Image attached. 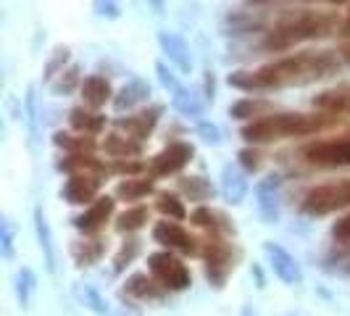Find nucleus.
<instances>
[{"label":"nucleus","instance_id":"29","mask_svg":"<svg viewBox=\"0 0 350 316\" xmlns=\"http://www.w3.org/2000/svg\"><path fill=\"white\" fill-rule=\"evenodd\" d=\"M69 124L74 132H85V135H100L105 127V116L88 111V108H71Z\"/></svg>","mask_w":350,"mask_h":316},{"label":"nucleus","instance_id":"4","mask_svg":"<svg viewBox=\"0 0 350 316\" xmlns=\"http://www.w3.org/2000/svg\"><path fill=\"white\" fill-rule=\"evenodd\" d=\"M200 259H203V266H206V280H208V285L216 287V290H221L227 285L229 274L237 266L240 250L232 246L224 235L208 232V237L203 240V248H200Z\"/></svg>","mask_w":350,"mask_h":316},{"label":"nucleus","instance_id":"51","mask_svg":"<svg viewBox=\"0 0 350 316\" xmlns=\"http://www.w3.org/2000/svg\"><path fill=\"white\" fill-rule=\"evenodd\" d=\"M342 58H348V61H350V51H345V53H342Z\"/></svg>","mask_w":350,"mask_h":316},{"label":"nucleus","instance_id":"16","mask_svg":"<svg viewBox=\"0 0 350 316\" xmlns=\"http://www.w3.org/2000/svg\"><path fill=\"white\" fill-rule=\"evenodd\" d=\"M35 235H37V246L42 250L45 269H48L51 274H55V272H58V250H55V243H53L51 222H48L42 206H35Z\"/></svg>","mask_w":350,"mask_h":316},{"label":"nucleus","instance_id":"5","mask_svg":"<svg viewBox=\"0 0 350 316\" xmlns=\"http://www.w3.org/2000/svg\"><path fill=\"white\" fill-rule=\"evenodd\" d=\"M350 206V179L316 185L300 198V213L306 216H329Z\"/></svg>","mask_w":350,"mask_h":316},{"label":"nucleus","instance_id":"7","mask_svg":"<svg viewBox=\"0 0 350 316\" xmlns=\"http://www.w3.org/2000/svg\"><path fill=\"white\" fill-rule=\"evenodd\" d=\"M300 158L319 169H342L350 166V135L332 137V140H316L300 148Z\"/></svg>","mask_w":350,"mask_h":316},{"label":"nucleus","instance_id":"48","mask_svg":"<svg viewBox=\"0 0 350 316\" xmlns=\"http://www.w3.org/2000/svg\"><path fill=\"white\" fill-rule=\"evenodd\" d=\"M253 274H256V282H258V287H266V280H263V274H261V269L258 266H253Z\"/></svg>","mask_w":350,"mask_h":316},{"label":"nucleus","instance_id":"27","mask_svg":"<svg viewBox=\"0 0 350 316\" xmlns=\"http://www.w3.org/2000/svg\"><path fill=\"white\" fill-rule=\"evenodd\" d=\"M314 105L332 116H350V92L348 90H329L314 98Z\"/></svg>","mask_w":350,"mask_h":316},{"label":"nucleus","instance_id":"8","mask_svg":"<svg viewBox=\"0 0 350 316\" xmlns=\"http://www.w3.org/2000/svg\"><path fill=\"white\" fill-rule=\"evenodd\" d=\"M150 235H153V240H156L158 246L169 248V250L185 253V256H200L203 240H198L195 235H190V232L182 227L179 222H174V219H163V222H156Z\"/></svg>","mask_w":350,"mask_h":316},{"label":"nucleus","instance_id":"25","mask_svg":"<svg viewBox=\"0 0 350 316\" xmlns=\"http://www.w3.org/2000/svg\"><path fill=\"white\" fill-rule=\"evenodd\" d=\"M69 253L71 259H74V263L79 269H85V266H92V263H98L103 259L105 243L100 237H95V240H77V243H71Z\"/></svg>","mask_w":350,"mask_h":316},{"label":"nucleus","instance_id":"6","mask_svg":"<svg viewBox=\"0 0 350 316\" xmlns=\"http://www.w3.org/2000/svg\"><path fill=\"white\" fill-rule=\"evenodd\" d=\"M148 272L156 277L169 293H182L193 285V274L190 269L182 263V259H176L174 250H158L148 256Z\"/></svg>","mask_w":350,"mask_h":316},{"label":"nucleus","instance_id":"37","mask_svg":"<svg viewBox=\"0 0 350 316\" xmlns=\"http://www.w3.org/2000/svg\"><path fill=\"white\" fill-rule=\"evenodd\" d=\"M24 122H27V129H29V145L35 148L37 137H40V108H37V95L35 88L27 90V98H24Z\"/></svg>","mask_w":350,"mask_h":316},{"label":"nucleus","instance_id":"45","mask_svg":"<svg viewBox=\"0 0 350 316\" xmlns=\"http://www.w3.org/2000/svg\"><path fill=\"white\" fill-rule=\"evenodd\" d=\"M198 135L203 137V142H208V145H219V142H221V129L211 122L198 124Z\"/></svg>","mask_w":350,"mask_h":316},{"label":"nucleus","instance_id":"42","mask_svg":"<svg viewBox=\"0 0 350 316\" xmlns=\"http://www.w3.org/2000/svg\"><path fill=\"white\" fill-rule=\"evenodd\" d=\"M237 161H240V166L245 169L247 174H253V172H258V169H261V153H258L256 148H245V150H240V153H237Z\"/></svg>","mask_w":350,"mask_h":316},{"label":"nucleus","instance_id":"26","mask_svg":"<svg viewBox=\"0 0 350 316\" xmlns=\"http://www.w3.org/2000/svg\"><path fill=\"white\" fill-rule=\"evenodd\" d=\"M53 142L66 153H92L98 148L95 135H85V132H55Z\"/></svg>","mask_w":350,"mask_h":316},{"label":"nucleus","instance_id":"32","mask_svg":"<svg viewBox=\"0 0 350 316\" xmlns=\"http://www.w3.org/2000/svg\"><path fill=\"white\" fill-rule=\"evenodd\" d=\"M271 105L266 103V101H258V98H243V101H237V103L229 108V116L232 119H240V122H245V119H261L266 116V111H269Z\"/></svg>","mask_w":350,"mask_h":316},{"label":"nucleus","instance_id":"41","mask_svg":"<svg viewBox=\"0 0 350 316\" xmlns=\"http://www.w3.org/2000/svg\"><path fill=\"white\" fill-rule=\"evenodd\" d=\"M66 61H69V51L66 48H58V51L53 53V58L48 61V66H45V82H53V77L64 71Z\"/></svg>","mask_w":350,"mask_h":316},{"label":"nucleus","instance_id":"3","mask_svg":"<svg viewBox=\"0 0 350 316\" xmlns=\"http://www.w3.org/2000/svg\"><path fill=\"white\" fill-rule=\"evenodd\" d=\"M340 21L337 14L329 11H300L293 16H284L280 24H274V29L266 35L263 48L271 53L290 51L293 45L306 42V40H321L337 32Z\"/></svg>","mask_w":350,"mask_h":316},{"label":"nucleus","instance_id":"15","mask_svg":"<svg viewBox=\"0 0 350 316\" xmlns=\"http://www.w3.org/2000/svg\"><path fill=\"white\" fill-rule=\"evenodd\" d=\"M166 295H169V290H166L153 274L148 277V274H142V272L132 274L122 287V298L142 300V303H161V300H166Z\"/></svg>","mask_w":350,"mask_h":316},{"label":"nucleus","instance_id":"30","mask_svg":"<svg viewBox=\"0 0 350 316\" xmlns=\"http://www.w3.org/2000/svg\"><path fill=\"white\" fill-rule=\"evenodd\" d=\"M14 290H16V300L24 311H29V303H32V295L37 290V277L29 266H21L14 277Z\"/></svg>","mask_w":350,"mask_h":316},{"label":"nucleus","instance_id":"22","mask_svg":"<svg viewBox=\"0 0 350 316\" xmlns=\"http://www.w3.org/2000/svg\"><path fill=\"white\" fill-rule=\"evenodd\" d=\"M79 92H82V101L85 105L90 108H103L108 101H111V82L100 77V74H90L82 79V85H79Z\"/></svg>","mask_w":350,"mask_h":316},{"label":"nucleus","instance_id":"10","mask_svg":"<svg viewBox=\"0 0 350 316\" xmlns=\"http://www.w3.org/2000/svg\"><path fill=\"white\" fill-rule=\"evenodd\" d=\"M256 209L263 224H277L282 216V176L266 174L256 182Z\"/></svg>","mask_w":350,"mask_h":316},{"label":"nucleus","instance_id":"46","mask_svg":"<svg viewBox=\"0 0 350 316\" xmlns=\"http://www.w3.org/2000/svg\"><path fill=\"white\" fill-rule=\"evenodd\" d=\"M332 235L337 243H350V213L348 216H342L337 224L332 227Z\"/></svg>","mask_w":350,"mask_h":316},{"label":"nucleus","instance_id":"49","mask_svg":"<svg viewBox=\"0 0 350 316\" xmlns=\"http://www.w3.org/2000/svg\"><path fill=\"white\" fill-rule=\"evenodd\" d=\"M148 3L153 5V11H156V14H161V11H163V0H148Z\"/></svg>","mask_w":350,"mask_h":316},{"label":"nucleus","instance_id":"14","mask_svg":"<svg viewBox=\"0 0 350 316\" xmlns=\"http://www.w3.org/2000/svg\"><path fill=\"white\" fill-rule=\"evenodd\" d=\"M161 114H163V105H150V108L137 111V114H132V116H126V119L119 116V119L113 122V127L122 129V132H126V137L145 142L150 135H153V129H156Z\"/></svg>","mask_w":350,"mask_h":316},{"label":"nucleus","instance_id":"28","mask_svg":"<svg viewBox=\"0 0 350 316\" xmlns=\"http://www.w3.org/2000/svg\"><path fill=\"white\" fill-rule=\"evenodd\" d=\"M179 193L185 195L187 200H195V203H206V200H213L216 195V187L211 185L206 176H182L176 182Z\"/></svg>","mask_w":350,"mask_h":316},{"label":"nucleus","instance_id":"18","mask_svg":"<svg viewBox=\"0 0 350 316\" xmlns=\"http://www.w3.org/2000/svg\"><path fill=\"white\" fill-rule=\"evenodd\" d=\"M55 169L64 174H82V172H92V174H111V166L95 158L92 153H69L66 158L55 161Z\"/></svg>","mask_w":350,"mask_h":316},{"label":"nucleus","instance_id":"35","mask_svg":"<svg viewBox=\"0 0 350 316\" xmlns=\"http://www.w3.org/2000/svg\"><path fill=\"white\" fill-rule=\"evenodd\" d=\"M156 209L166 216V219H174V222H185L187 219V209H185V200L176 193H158Z\"/></svg>","mask_w":350,"mask_h":316},{"label":"nucleus","instance_id":"40","mask_svg":"<svg viewBox=\"0 0 350 316\" xmlns=\"http://www.w3.org/2000/svg\"><path fill=\"white\" fill-rule=\"evenodd\" d=\"M77 85H82V79H79V66H71L69 71H61V79L53 85V90H55L58 95H69Z\"/></svg>","mask_w":350,"mask_h":316},{"label":"nucleus","instance_id":"21","mask_svg":"<svg viewBox=\"0 0 350 316\" xmlns=\"http://www.w3.org/2000/svg\"><path fill=\"white\" fill-rule=\"evenodd\" d=\"M150 98V85L145 79H129L116 95H113V111L116 114H124V111H132L140 103H145Z\"/></svg>","mask_w":350,"mask_h":316},{"label":"nucleus","instance_id":"24","mask_svg":"<svg viewBox=\"0 0 350 316\" xmlns=\"http://www.w3.org/2000/svg\"><path fill=\"white\" fill-rule=\"evenodd\" d=\"M100 148L105 150V156L111 158H140L142 156V142L124 137L119 132L105 135V140L100 142Z\"/></svg>","mask_w":350,"mask_h":316},{"label":"nucleus","instance_id":"1","mask_svg":"<svg viewBox=\"0 0 350 316\" xmlns=\"http://www.w3.org/2000/svg\"><path fill=\"white\" fill-rule=\"evenodd\" d=\"M342 66V53L332 51H306L295 55H284L280 61H271L258 71H234L229 74V85L243 92H261V90H282L293 85H311L319 79L332 77Z\"/></svg>","mask_w":350,"mask_h":316},{"label":"nucleus","instance_id":"44","mask_svg":"<svg viewBox=\"0 0 350 316\" xmlns=\"http://www.w3.org/2000/svg\"><path fill=\"white\" fill-rule=\"evenodd\" d=\"M95 11H98V16L119 18L122 16V3L119 0H95Z\"/></svg>","mask_w":350,"mask_h":316},{"label":"nucleus","instance_id":"17","mask_svg":"<svg viewBox=\"0 0 350 316\" xmlns=\"http://www.w3.org/2000/svg\"><path fill=\"white\" fill-rule=\"evenodd\" d=\"M247 190H250V185H247L245 169L237 166V163H227V166L221 169V195L227 198V203L240 206V203L245 200Z\"/></svg>","mask_w":350,"mask_h":316},{"label":"nucleus","instance_id":"36","mask_svg":"<svg viewBox=\"0 0 350 316\" xmlns=\"http://www.w3.org/2000/svg\"><path fill=\"white\" fill-rule=\"evenodd\" d=\"M140 250H142V240L140 237H126L122 243V248L116 250V256H113V274H122L124 269L129 266V263L135 261L137 256H140Z\"/></svg>","mask_w":350,"mask_h":316},{"label":"nucleus","instance_id":"2","mask_svg":"<svg viewBox=\"0 0 350 316\" xmlns=\"http://www.w3.org/2000/svg\"><path fill=\"white\" fill-rule=\"evenodd\" d=\"M340 116L332 114H266L261 119H253L240 129V137L250 145L287 140V137H308L327 127H332Z\"/></svg>","mask_w":350,"mask_h":316},{"label":"nucleus","instance_id":"47","mask_svg":"<svg viewBox=\"0 0 350 316\" xmlns=\"http://www.w3.org/2000/svg\"><path fill=\"white\" fill-rule=\"evenodd\" d=\"M213 95H216V88H213V74L206 71V98L213 101Z\"/></svg>","mask_w":350,"mask_h":316},{"label":"nucleus","instance_id":"13","mask_svg":"<svg viewBox=\"0 0 350 316\" xmlns=\"http://www.w3.org/2000/svg\"><path fill=\"white\" fill-rule=\"evenodd\" d=\"M113 209H116V195L113 198L111 195H100L82 213H77L71 219V224H74V229H79L82 235H98L105 227V222L113 216Z\"/></svg>","mask_w":350,"mask_h":316},{"label":"nucleus","instance_id":"34","mask_svg":"<svg viewBox=\"0 0 350 316\" xmlns=\"http://www.w3.org/2000/svg\"><path fill=\"white\" fill-rule=\"evenodd\" d=\"M77 295H79V300L88 306L92 314L111 316V306H108L105 295L95 287V285H79V287H77Z\"/></svg>","mask_w":350,"mask_h":316},{"label":"nucleus","instance_id":"20","mask_svg":"<svg viewBox=\"0 0 350 316\" xmlns=\"http://www.w3.org/2000/svg\"><path fill=\"white\" fill-rule=\"evenodd\" d=\"M158 42H161L163 53L169 55V61H172L176 69L182 71V74H190V71H193V55H190V45H187L182 37L174 35V32H161V35H158Z\"/></svg>","mask_w":350,"mask_h":316},{"label":"nucleus","instance_id":"33","mask_svg":"<svg viewBox=\"0 0 350 316\" xmlns=\"http://www.w3.org/2000/svg\"><path fill=\"white\" fill-rule=\"evenodd\" d=\"M172 95H174V98H172V105H174L179 114H185V116H203L206 103L198 98V92L179 88L176 92H172Z\"/></svg>","mask_w":350,"mask_h":316},{"label":"nucleus","instance_id":"9","mask_svg":"<svg viewBox=\"0 0 350 316\" xmlns=\"http://www.w3.org/2000/svg\"><path fill=\"white\" fill-rule=\"evenodd\" d=\"M195 156V148L190 142H169L161 153L148 161V174L153 179H161V176H172L179 174Z\"/></svg>","mask_w":350,"mask_h":316},{"label":"nucleus","instance_id":"23","mask_svg":"<svg viewBox=\"0 0 350 316\" xmlns=\"http://www.w3.org/2000/svg\"><path fill=\"white\" fill-rule=\"evenodd\" d=\"M156 193V182H153V176H126L122 179L119 185H116V190L113 195L119 198V200H142V198H148V195Z\"/></svg>","mask_w":350,"mask_h":316},{"label":"nucleus","instance_id":"38","mask_svg":"<svg viewBox=\"0 0 350 316\" xmlns=\"http://www.w3.org/2000/svg\"><path fill=\"white\" fill-rule=\"evenodd\" d=\"M16 227L11 224V219L8 216H3L0 219V256L5 259V261H11L14 259V253H16Z\"/></svg>","mask_w":350,"mask_h":316},{"label":"nucleus","instance_id":"43","mask_svg":"<svg viewBox=\"0 0 350 316\" xmlns=\"http://www.w3.org/2000/svg\"><path fill=\"white\" fill-rule=\"evenodd\" d=\"M156 71H158V79H161V85L169 90V92H176V90L182 88V85H179V79H176V74L169 69L163 61H158V64H156Z\"/></svg>","mask_w":350,"mask_h":316},{"label":"nucleus","instance_id":"19","mask_svg":"<svg viewBox=\"0 0 350 316\" xmlns=\"http://www.w3.org/2000/svg\"><path fill=\"white\" fill-rule=\"evenodd\" d=\"M190 222L195 227L206 229V232H216V235H234V224L224 211H216L211 206H198L190 213Z\"/></svg>","mask_w":350,"mask_h":316},{"label":"nucleus","instance_id":"12","mask_svg":"<svg viewBox=\"0 0 350 316\" xmlns=\"http://www.w3.org/2000/svg\"><path fill=\"white\" fill-rule=\"evenodd\" d=\"M263 253H266V259H269L271 272H274V274H277L284 285L295 287V285H300V282H303V269H300L298 259H295L290 250H284L280 243L266 240V243H263Z\"/></svg>","mask_w":350,"mask_h":316},{"label":"nucleus","instance_id":"39","mask_svg":"<svg viewBox=\"0 0 350 316\" xmlns=\"http://www.w3.org/2000/svg\"><path fill=\"white\" fill-rule=\"evenodd\" d=\"M111 174L122 176H140L142 172H148V166L142 163L140 158H111Z\"/></svg>","mask_w":350,"mask_h":316},{"label":"nucleus","instance_id":"11","mask_svg":"<svg viewBox=\"0 0 350 316\" xmlns=\"http://www.w3.org/2000/svg\"><path fill=\"white\" fill-rule=\"evenodd\" d=\"M100 187H103V174H92V172L69 174V179L61 187V198L69 206H90L92 200H98Z\"/></svg>","mask_w":350,"mask_h":316},{"label":"nucleus","instance_id":"50","mask_svg":"<svg viewBox=\"0 0 350 316\" xmlns=\"http://www.w3.org/2000/svg\"><path fill=\"white\" fill-rule=\"evenodd\" d=\"M240 316H258V314H256V311H253L250 306H245V308H243V314H240Z\"/></svg>","mask_w":350,"mask_h":316},{"label":"nucleus","instance_id":"52","mask_svg":"<svg viewBox=\"0 0 350 316\" xmlns=\"http://www.w3.org/2000/svg\"><path fill=\"white\" fill-rule=\"evenodd\" d=\"M119 316H126V314H119Z\"/></svg>","mask_w":350,"mask_h":316},{"label":"nucleus","instance_id":"31","mask_svg":"<svg viewBox=\"0 0 350 316\" xmlns=\"http://www.w3.org/2000/svg\"><path fill=\"white\" fill-rule=\"evenodd\" d=\"M150 222V209L148 206H132V209L122 211L119 216H116V232H126V235H132V232H137L142 229L145 224Z\"/></svg>","mask_w":350,"mask_h":316}]
</instances>
